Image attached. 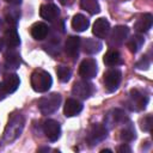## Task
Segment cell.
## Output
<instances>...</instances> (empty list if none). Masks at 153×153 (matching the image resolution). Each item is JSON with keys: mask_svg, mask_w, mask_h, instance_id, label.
Wrapping results in <instances>:
<instances>
[{"mask_svg": "<svg viewBox=\"0 0 153 153\" xmlns=\"http://www.w3.org/2000/svg\"><path fill=\"white\" fill-rule=\"evenodd\" d=\"M23 128H24V117L20 114H12L4 131V140L7 142L14 141L22 134Z\"/></svg>", "mask_w": 153, "mask_h": 153, "instance_id": "6da1fadb", "label": "cell"}, {"mask_svg": "<svg viewBox=\"0 0 153 153\" xmlns=\"http://www.w3.org/2000/svg\"><path fill=\"white\" fill-rule=\"evenodd\" d=\"M53 84L50 74L43 69H36L31 74V86L36 92H47Z\"/></svg>", "mask_w": 153, "mask_h": 153, "instance_id": "7a4b0ae2", "label": "cell"}, {"mask_svg": "<svg viewBox=\"0 0 153 153\" xmlns=\"http://www.w3.org/2000/svg\"><path fill=\"white\" fill-rule=\"evenodd\" d=\"M61 104V96L59 93H50L38 100V109L42 115H50L55 112Z\"/></svg>", "mask_w": 153, "mask_h": 153, "instance_id": "3957f363", "label": "cell"}, {"mask_svg": "<svg viewBox=\"0 0 153 153\" xmlns=\"http://www.w3.org/2000/svg\"><path fill=\"white\" fill-rule=\"evenodd\" d=\"M106 134H108V129L105 128V126L100 123H94L88 128L86 140L90 146H94L102 142L106 137Z\"/></svg>", "mask_w": 153, "mask_h": 153, "instance_id": "277c9868", "label": "cell"}, {"mask_svg": "<svg viewBox=\"0 0 153 153\" xmlns=\"http://www.w3.org/2000/svg\"><path fill=\"white\" fill-rule=\"evenodd\" d=\"M122 79V73L117 68H110L104 73V86L108 92H114L118 88Z\"/></svg>", "mask_w": 153, "mask_h": 153, "instance_id": "5b68a950", "label": "cell"}, {"mask_svg": "<svg viewBox=\"0 0 153 153\" xmlns=\"http://www.w3.org/2000/svg\"><path fill=\"white\" fill-rule=\"evenodd\" d=\"M148 103V97L146 94H143L141 91L139 90H131L130 94H129V100H128V105L130 108V110H143L146 108Z\"/></svg>", "mask_w": 153, "mask_h": 153, "instance_id": "8992f818", "label": "cell"}, {"mask_svg": "<svg viewBox=\"0 0 153 153\" xmlns=\"http://www.w3.org/2000/svg\"><path fill=\"white\" fill-rule=\"evenodd\" d=\"M92 92H93V86L86 79L75 81L73 87H72V93L74 96H76L78 98H81V99L88 98L92 94Z\"/></svg>", "mask_w": 153, "mask_h": 153, "instance_id": "52a82bcc", "label": "cell"}, {"mask_svg": "<svg viewBox=\"0 0 153 153\" xmlns=\"http://www.w3.org/2000/svg\"><path fill=\"white\" fill-rule=\"evenodd\" d=\"M97 71H98L97 62L93 59H85L81 61L79 66V74L86 80L94 78L97 74Z\"/></svg>", "mask_w": 153, "mask_h": 153, "instance_id": "ba28073f", "label": "cell"}, {"mask_svg": "<svg viewBox=\"0 0 153 153\" xmlns=\"http://www.w3.org/2000/svg\"><path fill=\"white\" fill-rule=\"evenodd\" d=\"M43 131L48 137V140L54 142V141H57L61 135V126L55 120H47L43 123Z\"/></svg>", "mask_w": 153, "mask_h": 153, "instance_id": "9c48e42d", "label": "cell"}, {"mask_svg": "<svg viewBox=\"0 0 153 153\" xmlns=\"http://www.w3.org/2000/svg\"><path fill=\"white\" fill-rule=\"evenodd\" d=\"M129 35V29L124 25H118L115 26L110 33L109 43L110 45H121L128 37Z\"/></svg>", "mask_w": 153, "mask_h": 153, "instance_id": "30bf717a", "label": "cell"}, {"mask_svg": "<svg viewBox=\"0 0 153 153\" xmlns=\"http://www.w3.org/2000/svg\"><path fill=\"white\" fill-rule=\"evenodd\" d=\"M4 43L11 49L17 48L20 44V37L18 35V31H17L16 26H10L8 29L5 30V32H4Z\"/></svg>", "mask_w": 153, "mask_h": 153, "instance_id": "8fae6325", "label": "cell"}, {"mask_svg": "<svg viewBox=\"0 0 153 153\" xmlns=\"http://www.w3.org/2000/svg\"><path fill=\"white\" fill-rule=\"evenodd\" d=\"M39 16L48 22H54L60 16V10L54 4H44L39 8Z\"/></svg>", "mask_w": 153, "mask_h": 153, "instance_id": "7c38bea8", "label": "cell"}, {"mask_svg": "<svg viewBox=\"0 0 153 153\" xmlns=\"http://www.w3.org/2000/svg\"><path fill=\"white\" fill-rule=\"evenodd\" d=\"M109 31H110V24L105 18H98L92 26V32L98 38H105Z\"/></svg>", "mask_w": 153, "mask_h": 153, "instance_id": "4fadbf2b", "label": "cell"}, {"mask_svg": "<svg viewBox=\"0 0 153 153\" xmlns=\"http://www.w3.org/2000/svg\"><path fill=\"white\" fill-rule=\"evenodd\" d=\"M82 110V103L74 98H68L63 106V114L67 117H73L80 114Z\"/></svg>", "mask_w": 153, "mask_h": 153, "instance_id": "5bb4252c", "label": "cell"}, {"mask_svg": "<svg viewBox=\"0 0 153 153\" xmlns=\"http://www.w3.org/2000/svg\"><path fill=\"white\" fill-rule=\"evenodd\" d=\"M81 45V39L78 36H69L65 42V50L71 57H76Z\"/></svg>", "mask_w": 153, "mask_h": 153, "instance_id": "9a60e30c", "label": "cell"}, {"mask_svg": "<svg viewBox=\"0 0 153 153\" xmlns=\"http://www.w3.org/2000/svg\"><path fill=\"white\" fill-rule=\"evenodd\" d=\"M152 23H153L152 14L151 13H145V14H142L137 18V20L134 24V29L139 33H145L152 27Z\"/></svg>", "mask_w": 153, "mask_h": 153, "instance_id": "2e32d148", "label": "cell"}, {"mask_svg": "<svg viewBox=\"0 0 153 153\" xmlns=\"http://www.w3.org/2000/svg\"><path fill=\"white\" fill-rule=\"evenodd\" d=\"M20 84V79L16 73H8L4 76V81H2V86L6 91V93H13L17 91V88L19 87Z\"/></svg>", "mask_w": 153, "mask_h": 153, "instance_id": "e0dca14e", "label": "cell"}, {"mask_svg": "<svg viewBox=\"0 0 153 153\" xmlns=\"http://www.w3.org/2000/svg\"><path fill=\"white\" fill-rule=\"evenodd\" d=\"M30 32H31V36H32L35 39L42 41V39H44V38L47 37V35H48V32H49V27H48V25H47L45 23H43V22H37V23H35V24L31 26Z\"/></svg>", "mask_w": 153, "mask_h": 153, "instance_id": "ac0fdd59", "label": "cell"}, {"mask_svg": "<svg viewBox=\"0 0 153 153\" xmlns=\"http://www.w3.org/2000/svg\"><path fill=\"white\" fill-rule=\"evenodd\" d=\"M5 63L7 68H12V69H17L19 68L20 63H22V59L19 53H17L14 49H8L5 54Z\"/></svg>", "mask_w": 153, "mask_h": 153, "instance_id": "d6986e66", "label": "cell"}, {"mask_svg": "<svg viewBox=\"0 0 153 153\" xmlns=\"http://www.w3.org/2000/svg\"><path fill=\"white\" fill-rule=\"evenodd\" d=\"M80 48H82L86 54H97L102 49V43L96 38H85L81 41Z\"/></svg>", "mask_w": 153, "mask_h": 153, "instance_id": "ffe728a7", "label": "cell"}, {"mask_svg": "<svg viewBox=\"0 0 153 153\" xmlns=\"http://www.w3.org/2000/svg\"><path fill=\"white\" fill-rule=\"evenodd\" d=\"M72 27L73 30L78 31V32H82L85 31L88 25H90V20L84 16V14H75L72 19Z\"/></svg>", "mask_w": 153, "mask_h": 153, "instance_id": "44dd1931", "label": "cell"}, {"mask_svg": "<svg viewBox=\"0 0 153 153\" xmlns=\"http://www.w3.org/2000/svg\"><path fill=\"white\" fill-rule=\"evenodd\" d=\"M103 61L109 67H116V66L122 65V57H121V54L117 50H109L104 55Z\"/></svg>", "mask_w": 153, "mask_h": 153, "instance_id": "7402d4cb", "label": "cell"}, {"mask_svg": "<svg viewBox=\"0 0 153 153\" xmlns=\"http://www.w3.org/2000/svg\"><path fill=\"white\" fill-rule=\"evenodd\" d=\"M106 120H108L109 123L115 124V123H123V122H127V121H128V117L126 116V114H124L122 110L115 109V110H112V111L108 115Z\"/></svg>", "mask_w": 153, "mask_h": 153, "instance_id": "603a6c76", "label": "cell"}, {"mask_svg": "<svg viewBox=\"0 0 153 153\" xmlns=\"http://www.w3.org/2000/svg\"><path fill=\"white\" fill-rule=\"evenodd\" d=\"M80 6L90 14H97L100 11L98 0H80Z\"/></svg>", "mask_w": 153, "mask_h": 153, "instance_id": "cb8c5ba5", "label": "cell"}, {"mask_svg": "<svg viewBox=\"0 0 153 153\" xmlns=\"http://www.w3.org/2000/svg\"><path fill=\"white\" fill-rule=\"evenodd\" d=\"M143 42H145L143 37L140 36V35H136V36H133V37L128 41V44H127V45H128V48H129V50H130L131 53H137V51L141 49Z\"/></svg>", "mask_w": 153, "mask_h": 153, "instance_id": "d4e9b609", "label": "cell"}, {"mask_svg": "<svg viewBox=\"0 0 153 153\" xmlns=\"http://www.w3.org/2000/svg\"><path fill=\"white\" fill-rule=\"evenodd\" d=\"M56 74L59 76L60 81L67 82L71 79V76H72V71L68 67H66V66H59L56 68Z\"/></svg>", "mask_w": 153, "mask_h": 153, "instance_id": "484cf974", "label": "cell"}, {"mask_svg": "<svg viewBox=\"0 0 153 153\" xmlns=\"http://www.w3.org/2000/svg\"><path fill=\"white\" fill-rule=\"evenodd\" d=\"M120 139L124 142H129L135 139V130L131 127H127L120 131Z\"/></svg>", "mask_w": 153, "mask_h": 153, "instance_id": "4316f807", "label": "cell"}, {"mask_svg": "<svg viewBox=\"0 0 153 153\" xmlns=\"http://www.w3.org/2000/svg\"><path fill=\"white\" fill-rule=\"evenodd\" d=\"M19 17H20V13H19L16 8H12V10H10L8 12H6V22H7L10 25H12V26H16V24H17Z\"/></svg>", "mask_w": 153, "mask_h": 153, "instance_id": "83f0119b", "label": "cell"}, {"mask_svg": "<svg viewBox=\"0 0 153 153\" xmlns=\"http://www.w3.org/2000/svg\"><path fill=\"white\" fill-rule=\"evenodd\" d=\"M152 124H153L152 115H147L141 120V129L143 131H149L152 129Z\"/></svg>", "mask_w": 153, "mask_h": 153, "instance_id": "f1b7e54d", "label": "cell"}, {"mask_svg": "<svg viewBox=\"0 0 153 153\" xmlns=\"http://www.w3.org/2000/svg\"><path fill=\"white\" fill-rule=\"evenodd\" d=\"M149 59L147 57V56H142V59L136 63V67L139 68V69H148V67H149Z\"/></svg>", "mask_w": 153, "mask_h": 153, "instance_id": "f546056e", "label": "cell"}, {"mask_svg": "<svg viewBox=\"0 0 153 153\" xmlns=\"http://www.w3.org/2000/svg\"><path fill=\"white\" fill-rule=\"evenodd\" d=\"M117 152H118V153H130L131 149H130V147H129L128 145L123 143V145H121V146L117 147Z\"/></svg>", "mask_w": 153, "mask_h": 153, "instance_id": "4dcf8cb0", "label": "cell"}, {"mask_svg": "<svg viewBox=\"0 0 153 153\" xmlns=\"http://www.w3.org/2000/svg\"><path fill=\"white\" fill-rule=\"evenodd\" d=\"M5 96H6V91L2 86V82H0V100H2L5 98Z\"/></svg>", "mask_w": 153, "mask_h": 153, "instance_id": "1f68e13d", "label": "cell"}, {"mask_svg": "<svg viewBox=\"0 0 153 153\" xmlns=\"http://www.w3.org/2000/svg\"><path fill=\"white\" fill-rule=\"evenodd\" d=\"M5 1L11 4V5H19L22 2V0H5Z\"/></svg>", "mask_w": 153, "mask_h": 153, "instance_id": "d6a6232c", "label": "cell"}, {"mask_svg": "<svg viewBox=\"0 0 153 153\" xmlns=\"http://www.w3.org/2000/svg\"><path fill=\"white\" fill-rule=\"evenodd\" d=\"M61 1V4L62 5H67V4H69L71 2V0H60Z\"/></svg>", "mask_w": 153, "mask_h": 153, "instance_id": "836d02e7", "label": "cell"}, {"mask_svg": "<svg viewBox=\"0 0 153 153\" xmlns=\"http://www.w3.org/2000/svg\"><path fill=\"white\" fill-rule=\"evenodd\" d=\"M2 45H4V41H2L1 38H0V51L2 50Z\"/></svg>", "mask_w": 153, "mask_h": 153, "instance_id": "e575fe53", "label": "cell"}, {"mask_svg": "<svg viewBox=\"0 0 153 153\" xmlns=\"http://www.w3.org/2000/svg\"><path fill=\"white\" fill-rule=\"evenodd\" d=\"M38 151H39V152H42V151H49V148H48V147H44V148H39Z\"/></svg>", "mask_w": 153, "mask_h": 153, "instance_id": "d590c367", "label": "cell"}, {"mask_svg": "<svg viewBox=\"0 0 153 153\" xmlns=\"http://www.w3.org/2000/svg\"><path fill=\"white\" fill-rule=\"evenodd\" d=\"M100 152H102V153H105V152H111V149H102Z\"/></svg>", "mask_w": 153, "mask_h": 153, "instance_id": "8d00e7d4", "label": "cell"}, {"mask_svg": "<svg viewBox=\"0 0 153 153\" xmlns=\"http://www.w3.org/2000/svg\"><path fill=\"white\" fill-rule=\"evenodd\" d=\"M0 26H1V20H0Z\"/></svg>", "mask_w": 153, "mask_h": 153, "instance_id": "74e56055", "label": "cell"}]
</instances>
